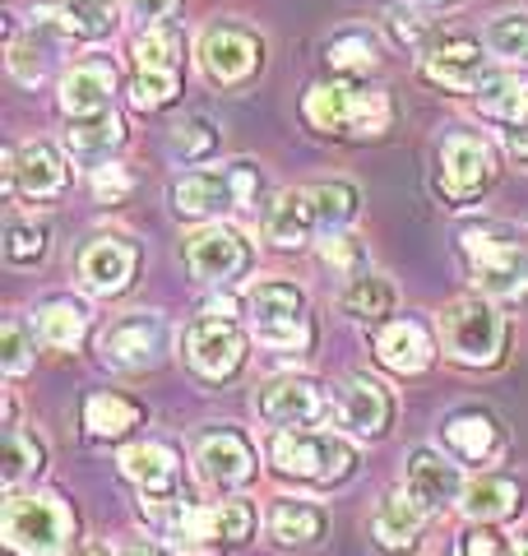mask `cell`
Listing matches in <instances>:
<instances>
[{"mask_svg":"<svg viewBox=\"0 0 528 556\" xmlns=\"http://www.w3.org/2000/svg\"><path fill=\"white\" fill-rule=\"evenodd\" d=\"M144 515L153 519L172 552L181 556H209L223 547H237L255 533V506L251 501H218V506H167V501H144Z\"/></svg>","mask_w":528,"mask_h":556,"instance_id":"obj_1","label":"cell"},{"mask_svg":"<svg viewBox=\"0 0 528 556\" xmlns=\"http://www.w3.org/2000/svg\"><path fill=\"white\" fill-rule=\"evenodd\" d=\"M460 241H464L468 269L487 298H501V302L524 298L528 292V247L519 241L515 228L482 223V228H464Z\"/></svg>","mask_w":528,"mask_h":556,"instance_id":"obj_2","label":"cell"},{"mask_svg":"<svg viewBox=\"0 0 528 556\" xmlns=\"http://www.w3.org/2000/svg\"><path fill=\"white\" fill-rule=\"evenodd\" d=\"M269 464L284 478L334 486V482L352 478L357 450H352L343 437H334V431H278L269 441Z\"/></svg>","mask_w":528,"mask_h":556,"instance_id":"obj_3","label":"cell"},{"mask_svg":"<svg viewBox=\"0 0 528 556\" xmlns=\"http://www.w3.org/2000/svg\"><path fill=\"white\" fill-rule=\"evenodd\" d=\"M0 533L20 556H61L75 538V515L65 510L61 496L47 492H28L5 501V515H0Z\"/></svg>","mask_w":528,"mask_h":556,"instance_id":"obj_4","label":"cell"},{"mask_svg":"<svg viewBox=\"0 0 528 556\" xmlns=\"http://www.w3.org/2000/svg\"><path fill=\"white\" fill-rule=\"evenodd\" d=\"M251 306V329L264 348L274 353H306L311 348V316H306V292L284 278H260L246 292Z\"/></svg>","mask_w":528,"mask_h":556,"instance_id":"obj_5","label":"cell"},{"mask_svg":"<svg viewBox=\"0 0 528 556\" xmlns=\"http://www.w3.org/2000/svg\"><path fill=\"white\" fill-rule=\"evenodd\" d=\"M260 195L255 163H227V167H200L172 181V208L181 218H218L227 208H241Z\"/></svg>","mask_w":528,"mask_h":556,"instance_id":"obj_6","label":"cell"},{"mask_svg":"<svg viewBox=\"0 0 528 556\" xmlns=\"http://www.w3.org/2000/svg\"><path fill=\"white\" fill-rule=\"evenodd\" d=\"M306 121L329 135H380L390 126V98L362 84H315L306 93Z\"/></svg>","mask_w":528,"mask_h":556,"instance_id":"obj_7","label":"cell"},{"mask_svg":"<svg viewBox=\"0 0 528 556\" xmlns=\"http://www.w3.org/2000/svg\"><path fill=\"white\" fill-rule=\"evenodd\" d=\"M181 33L167 28V24H153L135 38V84H130V98L135 108H167L181 89Z\"/></svg>","mask_w":528,"mask_h":556,"instance_id":"obj_8","label":"cell"},{"mask_svg":"<svg viewBox=\"0 0 528 556\" xmlns=\"http://www.w3.org/2000/svg\"><path fill=\"white\" fill-rule=\"evenodd\" d=\"M440 339H445V353L454 362L491 367L505 348V320L496 316V306L487 298H460V302L445 306V316H440Z\"/></svg>","mask_w":528,"mask_h":556,"instance_id":"obj_9","label":"cell"},{"mask_svg":"<svg viewBox=\"0 0 528 556\" xmlns=\"http://www.w3.org/2000/svg\"><path fill=\"white\" fill-rule=\"evenodd\" d=\"M491 177H496V149H491L482 135L454 130V135L440 139V149H436V186H440V195L445 200H454V204L478 200L482 190L491 186Z\"/></svg>","mask_w":528,"mask_h":556,"instance_id":"obj_10","label":"cell"},{"mask_svg":"<svg viewBox=\"0 0 528 556\" xmlns=\"http://www.w3.org/2000/svg\"><path fill=\"white\" fill-rule=\"evenodd\" d=\"M102 367L112 371H144L167 353V320L158 311H130L102 329Z\"/></svg>","mask_w":528,"mask_h":556,"instance_id":"obj_11","label":"cell"},{"mask_svg":"<svg viewBox=\"0 0 528 556\" xmlns=\"http://www.w3.org/2000/svg\"><path fill=\"white\" fill-rule=\"evenodd\" d=\"M181 348H186L190 367H196L200 376H209V380L237 376V367L246 362V334H241V325L232 316H218V311H209V316L190 320Z\"/></svg>","mask_w":528,"mask_h":556,"instance_id":"obj_12","label":"cell"},{"mask_svg":"<svg viewBox=\"0 0 528 556\" xmlns=\"http://www.w3.org/2000/svg\"><path fill=\"white\" fill-rule=\"evenodd\" d=\"M255 413L278 431H306V427H320L334 413V404L315 380L284 376V380H274V386H264L255 394Z\"/></svg>","mask_w":528,"mask_h":556,"instance_id":"obj_13","label":"cell"},{"mask_svg":"<svg viewBox=\"0 0 528 556\" xmlns=\"http://www.w3.org/2000/svg\"><path fill=\"white\" fill-rule=\"evenodd\" d=\"M255 473V455L246 445L241 431L232 427H218V431H204L196 441V478L209 486V492H237Z\"/></svg>","mask_w":528,"mask_h":556,"instance_id":"obj_14","label":"cell"},{"mask_svg":"<svg viewBox=\"0 0 528 556\" xmlns=\"http://www.w3.org/2000/svg\"><path fill=\"white\" fill-rule=\"evenodd\" d=\"M464 486L468 482L460 473V464H454L445 450L422 445V450H413V455L403 459V492H408L427 515L445 510V506H460Z\"/></svg>","mask_w":528,"mask_h":556,"instance_id":"obj_15","label":"cell"},{"mask_svg":"<svg viewBox=\"0 0 528 556\" xmlns=\"http://www.w3.org/2000/svg\"><path fill=\"white\" fill-rule=\"evenodd\" d=\"M186 265L204 283H232V278L251 269V241L237 228H227V223H209V228H200L186 241Z\"/></svg>","mask_w":528,"mask_h":556,"instance_id":"obj_16","label":"cell"},{"mask_svg":"<svg viewBox=\"0 0 528 556\" xmlns=\"http://www.w3.org/2000/svg\"><path fill=\"white\" fill-rule=\"evenodd\" d=\"M260 61H264L260 38L255 33H246V28H237V24H218V28H209L200 38V65H204V75L214 84L251 79L260 70Z\"/></svg>","mask_w":528,"mask_h":556,"instance_id":"obj_17","label":"cell"},{"mask_svg":"<svg viewBox=\"0 0 528 556\" xmlns=\"http://www.w3.org/2000/svg\"><path fill=\"white\" fill-rule=\"evenodd\" d=\"M491 75H496L491 56L473 38H445L440 47L427 51V79L450 93H478Z\"/></svg>","mask_w":528,"mask_h":556,"instance_id":"obj_18","label":"cell"},{"mask_svg":"<svg viewBox=\"0 0 528 556\" xmlns=\"http://www.w3.org/2000/svg\"><path fill=\"white\" fill-rule=\"evenodd\" d=\"M339 417L352 437H366V441H380L394 422V394L380 386L376 376L366 371H352L348 386L339 394Z\"/></svg>","mask_w":528,"mask_h":556,"instance_id":"obj_19","label":"cell"},{"mask_svg":"<svg viewBox=\"0 0 528 556\" xmlns=\"http://www.w3.org/2000/svg\"><path fill=\"white\" fill-rule=\"evenodd\" d=\"M135 265H139V251L126 237H98V241H88L79 255V283L93 292V298H116V292L130 288Z\"/></svg>","mask_w":528,"mask_h":556,"instance_id":"obj_20","label":"cell"},{"mask_svg":"<svg viewBox=\"0 0 528 556\" xmlns=\"http://www.w3.org/2000/svg\"><path fill=\"white\" fill-rule=\"evenodd\" d=\"M478 108L501 126V139L528 159V79L519 75H491L478 89Z\"/></svg>","mask_w":528,"mask_h":556,"instance_id":"obj_21","label":"cell"},{"mask_svg":"<svg viewBox=\"0 0 528 556\" xmlns=\"http://www.w3.org/2000/svg\"><path fill=\"white\" fill-rule=\"evenodd\" d=\"M126 478L144 492V501H172L181 486V455L167 441H139L121 455Z\"/></svg>","mask_w":528,"mask_h":556,"instance_id":"obj_22","label":"cell"},{"mask_svg":"<svg viewBox=\"0 0 528 556\" xmlns=\"http://www.w3.org/2000/svg\"><path fill=\"white\" fill-rule=\"evenodd\" d=\"M440 437H445L450 455H460L468 464H491V459H501V450H505V431L487 408H464V413L445 417Z\"/></svg>","mask_w":528,"mask_h":556,"instance_id":"obj_23","label":"cell"},{"mask_svg":"<svg viewBox=\"0 0 528 556\" xmlns=\"http://www.w3.org/2000/svg\"><path fill=\"white\" fill-rule=\"evenodd\" d=\"M112 93H116V65L112 61H79L61 75V112L70 121L108 112Z\"/></svg>","mask_w":528,"mask_h":556,"instance_id":"obj_24","label":"cell"},{"mask_svg":"<svg viewBox=\"0 0 528 556\" xmlns=\"http://www.w3.org/2000/svg\"><path fill=\"white\" fill-rule=\"evenodd\" d=\"M315 232H320V214H315L311 190H284V195L264 208V237H269L278 251L306 247Z\"/></svg>","mask_w":528,"mask_h":556,"instance_id":"obj_25","label":"cell"},{"mask_svg":"<svg viewBox=\"0 0 528 556\" xmlns=\"http://www.w3.org/2000/svg\"><path fill=\"white\" fill-rule=\"evenodd\" d=\"M376 353H380V362L390 371L417 376V371L431 367L436 343H431V334H427V325H422V320H390L376 334Z\"/></svg>","mask_w":528,"mask_h":556,"instance_id":"obj_26","label":"cell"},{"mask_svg":"<svg viewBox=\"0 0 528 556\" xmlns=\"http://www.w3.org/2000/svg\"><path fill=\"white\" fill-rule=\"evenodd\" d=\"M65 186V159L56 144L33 139V144L14 149V195H33V200H51Z\"/></svg>","mask_w":528,"mask_h":556,"instance_id":"obj_27","label":"cell"},{"mask_svg":"<svg viewBox=\"0 0 528 556\" xmlns=\"http://www.w3.org/2000/svg\"><path fill=\"white\" fill-rule=\"evenodd\" d=\"M460 510L473 519V525H496V519H510L519 510V482L505 478V473H478L464 486Z\"/></svg>","mask_w":528,"mask_h":556,"instance_id":"obj_28","label":"cell"},{"mask_svg":"<svg viewBox=\"0 0 528 556\" xmlns=\"http://www.w3.org/2000/svg\"><path fill=\"white\" fill-rule=\"evenodd\" d=\"M422 525H427V510H422L408 492H394V496H385L380 506H376V515H372V538H376L385 552H403V547L417 543Z\"/></svg>","mask_w":528,"mask_h":556,"instance_id":"obj_29","label":"cell"},{"mask_svg":"<svg viewBox=\"0 0 528 556\" xmlns=\"http://www.w3.org/2000/svg\"><path fill=\"white\" fill-rule=\"evenodd\" d=\"M126 139L121 130V116L108 108V112H93V116H75L65 130V149L75 153L79 163L88 167H102V159H112V149Z\"/></svg>","mask_w":528,"mask_h":556,"instance_id":"obj_30","label":"cell"},{"mask_svg":"<svg viewBox=\"0 0 528 556\" xmlns=\"http://www.w3.org/2000/svg\"><path fill=\"white\" fill-rule=\"evenodd\" d=\"M121 24V5L116 0H56V28L65 38L79 42H102L112 38Z\"/></svg>","mask_w":528,"mask_h":556,"instance_id":"obj_31","label":"cell"},{"mask_svg":"<svg viewBox=\"0 0 528 556\" xmlns=\"http://www.w3.org/2000/svg\"><path fill=\"white\" fill-rule=\"evenodd\" d=\"M269 538L278 547H311L325 538V510L311 501H274L269 510Z\"/></svg>","mask_w":528,"mask_h":556,"instance_id":"obj_32","label":"cell"},{"mask_svg":"<svg viewBox=\"0 0 528 556\" xmlns=\"http://www.w3.org/2000/svg\"><path fill=\"white\" fill-rule=\"evenodd\" d=\"M394 302H399L394 283L385 274H376V269L348 278V288H343V311L352 320H385L394 311Z\"/></svg>","mask_w":528,"mask_h":556,"instance_id":"obj_33","label":"cell"},{"mask_svg":"<svg viewBox=\"0 0 528 556\" xmlns=\"http://www.w3.org/2000/svg\"><path fill=\"white\" fill-rule=\"evenodd\" d=\"M42 464H47V450L38 437H28L24 427H10L5 431V450H0V482L10 486H20L24 478H38L42 473Z\"/></svg>","mask_w":528,"mask_h":556,"instance_id":"obj_34","label":"cell"},{"mask_svg":"<svg viewBox=\"0 0 528 556\" xmlns=\"http://www.w3.org/2000/svg\"><path fill=\"white\" fill-rule=\"evenodd\" d=\"M51 56H56V33H51V24L28 28L24 38L10 47L14 79H20V84H42V75L51 70Z\"/></svg>","mask_w":528,"mask_h":556,"instance_id":"obj_35","label":"cell"},{"mask_svg":"<svg viewBox=\"0 0 528 556\" xmlns=\"http://www.w3.org/2000/svg\"><path fill=\"white\" fill-rule=\"evenodd\" d=\"M315 214H320V232H348L352 218L362 214V190L352 181H320L311 186Z\"/></svg>","mask_w":528,"mask_h":556,"instance_id":"obj_36","label":"cell"},{"mask_svg":"<svg viewBox=\"0 0 528 556\" xmlns=\"http://www.w3.org/2000/svg\"><path fill=\"white\" fill-rule=\"evenodd\" d=\"M135 422H139V408L130 404V399H121V394H93V399L84 404V427L93 431L98 441L126 437Z\"/></svg>","mask_w":528,"mask_h":556,"instance_id":"obj_37","label":"cell"},{"mask_svg":"<svg viewBox=\"0 0 528 556\" xmlns=\"http://www.w3.org/2000/svg\"><path fill=\"white\" fill-rule=\"evenodd\" d=\"M487 51L496 61H510V65H528V14L524 10H510V14H496L482 33Z\"/></svg>","mask_w":528,"mask_h":556,"instance_id":"obj_38","label":"cell"},{"mask_svg":"<svg viewBox=\"0 0 528 556\" xmlns=\"http://www.w3.org/2000/svg\"><path fill=\"white\" fill-rule=\"evenodd\" d=\"M218 149V126L209 116H186V121H176L172 135H167V153L176 163H200L209 159V153Z\"/></svg>","mask_w":528,"mask_h":556,"instance_id":"obj_39","label":"cell"},{"mask_svg":"<svg viewBox=\"0 0 528 556\" xmlns=\"http://www.w3.org/2000/svg\"><path fill=\"white\" fill-rule=\"evenodd\" d=\"M33 325H38L42 343H51V348H79L84 329H88V316H84V306H75V302H47L38 316H33Z\"/></svg>","mask_w":528,"mask_h":556,"instance_id":"obj_40","label":"cell"},{"mask_svg":"<svg viewBox=\"0 0 528 556\" xmlns=\"http://www.w3.org/2000/svg\"><path fill=\"white\" fill-rule=\"evenodd\" d=\"M325 61L334 70H343V75H366V70L376 65V38L366 28H348L339 38H329Z\"/></svg>","mask_w":528,"mask_h":556,"instance_id":"obj_41","label":"cell"},{"mask_svg":"<svg viewBox=\"0 0 528 556\" xmlns=\"http://www.w3.org/2000/svg\"><path fill=\"white\" fill-rule=\"evenodd\" d=\"M47 237H51L47 223H38V218L10 223V228H5V260L14 269H33L47 255Z\"/></svg>","mask_w":528,"mask_h":556,"instance_id":"obj_42","label":"cell"},{"mask_svg":"<svg viewBox=\"0 0 528 556\" xmlns=\"http://www.w3.org/2000/svg\"><path fill=\"white\" fill-rule=\"evenodd\" d=\"M320 255H325V265H329L334 274H343V278H357V274L372 269V265H366L362 241L352 237V232H325V241H320Z\"/></svg>","mask_w":528,"mask_h":556,"instance_id":"obj_43","label":"cell"},{"mask_svg":"<svg viewBox=\"0 0 528 556\" xmlns=\"http://www.w3.org/2000/svg\"><path fill=\"white\" fill-rule=\"evenodd\" d=\"M33 367V339L24 320H5V329H0V371L5 376H24Z\"/></svg>","mask_w":528,"mask_h":556,"instance_id":"obj_44","label":"cell"},{"mask_svg":"<svg viewBox=\"0 0 528 556\" xmlns=\"http://www.w3.org/2000/svg\"><path fill=\"white\" fill-rule=\"evenodd\" d=\"M130 186H135V181H130L126 167H116V163L93 167V195H98V200H126Z\"/></svg>","mask_w":528,"mask_h":556,"instance_id":"obj_45","label":"cell"},{"mask_svg":"<svg viewBox=\"0 0 528 556\" xmlns=\"http://www.w3.org/2000/svg\"><path fill=\"white\" fill-rule=\"evenodd\" d=\"M460 556H510V552H505V538L491 533V525H473L460 538Z\"/></svg>","mask_w":528,"mask_h":556,"instance_id":"obj_46","label":"cell"},{"mask_svg":"<svg viewBox=\"0 0 528 556\" xmlns=\"http://www.w3.org/2000/svg\"><path fill=\"white\" fill-rule=\"evenodd\" d=\"M390 24H394V38L403 42V47H422V20H417V10H403V5H394L390 10Z\"/></svg>","mask_w":528,"mask_h":556,"instance_id":"obj_47","label":"cell"},{"mask_svg":"<svg viewBox=\"0 0 528 556\" xmlns=\"http://www.w3.org/2000/svg\"><path fill=\"white\" fill-rule=\"evenodd\" d=\"M126 10L135 14L139 24H149V28H153L158 20H167V14L176 10V0H126Z\"/></svg>","mask_w":528,"mask_h":556,"instance_id":"obj_48","label":"cell"},{"mask_svg":"<svg viewBox=\"0 0 528 556\" xmlns=\"http://www.w3.org/2000/svg\"><path fill=\"white\" fill-rule=\"evenodd\" d=\"M121 556H167V552H163V547H153V543H130Z\"/></svg>","mask_w":528,"mask_h":556,"instance_id":"obj_49","label":"cell"},{"mask_svg":"<svg viewBox=\"0 0 528 556\" xmlns=\"http://www.w3.org/2000/svg\"><path fill=\"white\" fill-rule=\"evenodd\" d=\"M510 556H528V533L515 538V547H510Z\"/></svg>","mask_w":528,"mask_h":556,"instance_id":"obj_50","label":"cell"},{"mask_svg":"<svg viewBox=\"0 0 528 556\" xmlns=\"http://www.w3.org/2000/svg\"><path fill=\"white\" fill-rule=\"evenodd\" d=\"M75 556H112L108 547H84V552H75Z\"/></svg>","mask_w":528,"mask_h":556,"instance_id":"obj_51","label":"cell"},{"mask_svg":"<svg viewBox=\"0 0 528 556\" xmlns=\"http://www.w3.org/2000/svg\"><path fill=\"white\" fill-rule=\"evenodd\" d=\"M431 5H436V0H431Z\"/></svg>","mask_w":528,"mask_h":556,"instance_id":"obj_52","label":"cell"}]
</instances>
